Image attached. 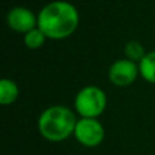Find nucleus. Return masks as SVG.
<instances>
[{"instance_id": "1", "label": "nucleus", "mask_w": 155, "mask_h": 155, "mask_svg": "<svg viewBox=\"0 0 155 155\" xmlns=\"http://www.w3.org/2000/svg\"><path fill=\"white\" fill-rule=\"evenodd\" d=\"M38 27L48 40H65L76 31L79 26V11L72 3L54 0L48 3L37 14Z\"/></svg>"}, {"instance_id": "2", "label": "nucleus", "mask_w": 155, "mask_h": 155, "mask_svg": "<svg viewBox=\"0 0 155 155\" xmlns=\"http://www.w3.org/2000/svg\"><path fill=\"white\" fill-rule=\"evenodd\" d=\"M76 123L78 118L72 109L63 105H52L40 114L37 128L45 140L59 143L74 136Z\"/></svg>"}, {"instance_id": "3", "label": "nucleus", "mask_w": 155, "mask_h": 155, "mask_svg": "<svg viewBox=\"0 0 155 155\" xmlns=\"http://www.w3.org/2000/svg\"><path fill=\"white\" fill-rule=\"evenodd\" d=\"M107 105L106 93L98 86H84L78 91L74 107L80 117L98 118L105 112Z\"/></svg>"}, {"instance_id": "4", "label": "nucleus", "mask_w": 155, "mask_h": 155, "mask_svg": "<svg viewBox=\"0 0 155 155\" xmlns=\"http://www.w3.org/2000/svg\"><path fill=\"white\" fill-rule=\"evenodd\" d=\"M74 137L83 147H98L105 139V128L98 121V118L80 117L78 118Z\"/></svg>"}, {"instance_id": "5", "label": "nucleus", "mask_w": 155, "mask_h": 155, "mask_svg": "<svg viewBox=\"0 0 155 155\" xmlns=\"http://www.w3.org/2000/svg\"><path fill=\"white\" fill-rule=\"evenodd\" d=\"M139 76V63L132 61L127 57L118 59L114 63H112L107 71V78L110 83L117 87H128L134 84Z\"/></svg>"}, {"instance_id": "6", "label": "nucleus", "mask_w": 155, "mask_h": 155, "mask_svg": "<svg viewBox=\"0 0 155 155\" xmlns=\"http://www.w3.org/2000/svg\"><path fill=\"white\" fill-rule=\"evenodd\" d=\"M7 25L11 30L26 34L38 26V16L30 8L26 7H14L7 12Z\"/></svg>"}, {"instance_id": "7", "label": "nucleus", "mask_w": 155, "mask_h": 155, "mask_svg": "<svg viewBox=\"0 0 155 155\" xmlns=\"http://www.w3.org/2000/svg\"><path fill=\"white\" fill-rule=\"evenodd\" d=\"M19 97V87L14 80L4 78L0 80V104L8 106L12 105Z\"/></svg>"}, {"instance_id": "8", "label": "nucleus", "mask_w": 155, "mask_h": 155, "mask_svg": "<svg viewBox=\"0 0 155 155\" xmlns=\"http://www.w3.org/2000/svg\"><path fill=\"white\" fill-rule=\"evenodd\" d=\"M140 76L146 82L155 84V51L147 52L146 56L139 61Z\"/></svg>"}, {"instance_id": "9", "label": "nucleus", "mask_w": 155, "mask_h": 155, "mask_svg": "<svg viewBox=\"0 0 155 155\" xmlns=\"http://www.w3.org/2000/svg\"><path fill=\"white\" fill-rule=\"evenodd\" d=\"M48 40L46 35L44 34V31L40 27H34L33 30L27 31L26 34H23V42L26 45V48L35 51V49H40L45 45V41Z\"/></svg>"}, {"instance_id": "10", "label": "nucleus", "mask_w": 155, "mask_h": 155, "mask_svg": "<svg viewBox=\"0 0 155 155\" xmlns=\"http://www.w3.org/2000/svg\"><path fill=\"white\" fill-rule=\"evenodd\" d=\"M146 49L139 41H128L124 46V54L127 59L132 60V61L139 63L143 57L146 56Z\"/></svg>"}]
</instances>
